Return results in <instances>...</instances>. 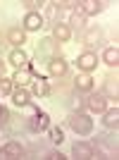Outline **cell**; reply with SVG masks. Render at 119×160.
<instances>
[{
	"label": "cell",
	"mask_w": 119,
	"mask_h": 160,
	"mask_svg": "<svg viewBox=\"0 0 119 160\" xmlns=\"http://www.w3.org/2000/svg\"><path fill=\"white\" fill-rule=\"evenodd\" d=\"M10 96H12V103H14L17 108H26L29 103H31V93H29L24 86L12 88V93H10Z\"/></svg>",
	"instance_id": "obj_13"
},
{
	"label": "cell",
	"mask_w": 119,
	"mask_h": 160,
	"mask_svg": "<svg viewBox=\"0 0 119 160\" xmlns=\"http://www.w3.org/2000/svg\"><path fill=\"white\" fill-rule=\"evenodd\" d=\"M31 93L33 96H45L48 93V81L43 79V77H33V84H31Z\"/></svg>",
	"instance_id": "obj_19"
},
{
	"label": "cell",
	"mask_w": 119,
	"mask_h": 160,
	"mask_svg": "<svg viewBox=\"0 0 119 160\" xmlns=\"http://www.w3.org/2000/svg\"><path fill=\"white\" fill-rule=\"evenodd\" d=\"M2 74H5V62L0 60V77H2Z\"/></svg>",
	"instance_id": "obj_26"
},
{
	"label": "cell",
	"mask_w": 119,
	"mask_h": 160,
	"mask_svg": "<svg viewBox=\"0 0 119 160\" xmlns=\"http://www.w3.org/2000/svg\"><path fill=\"white\" fill-rule=\"evenodd\" d=\"M86 108L91 112H105L107 110V98L102 93H91L86 98Z\"/></svg>",
	"instance_id": "obj_6"
},
{
	"label": "cell",
	"mask_w": 119,
	"mask_h": 160,
	"mask_svg": "<svg viewBox=\"0 0 119 160\" xmlns=\"http://www.w3.org/2000/svg\"><path fill=\"white\" fill-rule=\"evenodd\" d=\"M67 69H69V65H67L64 58H50V62H48V74L50 77H64Z\"/></svg>",
	"instance_id": "obj_8"
},
{
	"label": "cell",
	"mask_w": 119,
	"mask_h": 160,
	"mask_svg": "<svg viewBox=\"0 0 119 160\" xmlns=\"http://www.w3.org/2000/svg\"><path fill=\"white\" fill-rule=\"evenodd\" d=\"M67 124L79 136H88L93 132V120H91V115H86V112H72L69 120H67Z\"/></svg>",
	"instance_id": "obj_1"
},
{
	"label": "cell",
	"mask_w": 119,
	"mask_h": 160,
	"mask_svg": "<svg viewBox=\"0 0 119 160\" xmlns=\"http://www.w3.org/2000/svg\"><path fill=\"white\" fill-rule=\"evenodd\" d=\"M102 96H105L107 100L112 98L117 100L119 98V86H117V79H105V86H102Z\"/></svg>",
	"instance_id": "obj_18"
},
{
	"label": "cell",
	"mask_w": 119,
	"mask_h": 160,
	"mask_svg": "<svg viewBox=\"0 0 119 160\" xmlns=\"http://www.w3.org/2000/svg\"><path fill=\"white\" fill-rule=\"evenodd\" d=\"M24 155V146H21L19 141H7L5 146L0 148V158H21Z\"/></svg>",
	"instance_id": "obj_5"
},
{
	"label": "cell",
	"mask_w": 119,
	"mask_h": 160,
	"mask_svg": "<svg viewBox=\"0 0 119 160\" xmlns=\"http://www.w3.org/2000/svg\"><path fill=\"white\" fill-rule=\"evenodd\" d=\"M29 79H33L29 69H17V74L12 77V84H14V86H24V84H26Z\"/></svg>",
	"instance_id": "obj_20"
},
{
	"label": "cell",
	"mask_w": 119,
	"mask_h": 160,
	"mask_svg": "<svg viewBox=\"0 0 119 160\" xmlns=\"http://www.w3.org/2000/svg\"><path fill=\"white\" fill-rule=\"evenodd\" d=\"M74 88H76V91H83V93H91V91H93V77H91V72L76 74V79H74Z\"/></svg>",
	"instance_id": "obj_12"
},
{
	"label": "cell",
	"mask_w": 119,
	"mask_h": 160,
	"mask_svg": "<svg viewBox=\"0 0 119 160\" xmlns=\"http://www.w3.org/2000/svg\"><path fill=\"white\" fill-rule=\"evenodd\" d=\"M48 127H50V117H48L45 112H36L31 120H29V129H31L33 134H40L43 129H48Z\"/></svg>",
	"instance_id": "obj_7"
},
{
	"label": "cell",
	"mask_w": 119,
	"mask_h": 160,
	"mask_svg": "<svg viewBox=\"0 0 119 160\" xmlns=\"http://www.w3.org/2000/svg\"><path fill=\"white\" fill-rule=\"evenodd\" d=\"M72 155L76 160H91L93 155H95V148H93V143H88V141H76L72 146Z\"/></svg>",
	"instance_id": "obj_2"
},
{
	"label": "cell",
	"mask_w": 119,
	"mask_h": 160,
	"mask_svg": "<svg viewBox=\"0 0 119 160\" xmlns=\"http://www.w3.org/2000/svg\"><path fill=\"white\" fill-rule=\"evenodd\" d=\"M7 120H10V115H7V110H5V108L0 105V124H5Z\"/></svg>",
	"instance_id": "obj_24"
},
{
	"label": "cell",
	"mask_w": 119,
	"mask_h": 160,
	"mask_svg": "<svg viewBox=\"0 0 119 160\" xmlns=\"http://www.w3.org/2000/svg\"><path fill=\"white\" fill-rule=\"evenodd\" d=\"M24 5H26L31 12H36V7H43L45 2H43V0H29V2H24Z\"/></svg>",
	"instance_id": "obj_23"
},
{
	"label": "cell",
	"mask_w": 119,
	"mask_h": 160,
	"mask_svg": "<svg viewBox=\"0 0 119 160\" xmlns=\"http://www.w3.org/2000/svg\"><path fill=\"white\" fill-rule=\"evenodd\" d=\"M83 43H86L88 48H95L98 43H102V29L100 27H88L86 31H83Z\"/></svg>",
	"instance_id": "obj_11"
},
{
	"label": "cell",
	"mask_w": 119,
	"mask_h": 160,
	"mask_svg": "<svg viewBox=\"0 0 119 160\" xmlns=\"http://www.w3.org/2000/svg\"><path fill=\"white\" fill-rule=\"evenodd\" d=\"M76 67H79L81 72H93V69L98 67V55L93 53V50L81 53L79 58H76Z\"/></svg>",
	"instance_id": "obj_3"
},
{
	"label": "cell",
	"mask_w": 119,
	"mask_h": 160,
	"mask_svg": "<svg viewBox=\"0 0 119 160\" xmlns=\"http://www.w3.org/2000/svg\"><path fill=\"white\" fill-rule=\"evenodd\" d=\"M43 27H45V22H43V17L38 12H26V17H24V31H40Z\"/></svg>",
	"instance_id": "obj_10"
},
{
	"label": "cell",
	"mask_w": 119,
	"mask_h": 160,
	"mask_svg": "<svg viewBox=\"0 0 119 160\" xmlns=\"http://www.w3.org/2000/svg\"><path fill=\"white\" fill-rule=\"evenodd\" d=\"M102 124H105L107 129H114V132H117V127H119V108L117 105L107 108L105 112H102Z\"/></svg>",
	"instance_id": "obj_15"
},
{
	"label": "cell",
	"mask_w": 119,
	"mask_h": 160,
	"mask_svg": "<svg viewBox=\"0 0 119 160\" xmlns=\"http://www.w3.org/2000/svg\"><path fill=\"white\" fill-rule=\"evenodd\" d=\"M102 62H105L107 67H117L119 65V50H117V46H110V48L102 50Z\"/></svg>",
	"instance_id": "obj_17"
},
{
	"label": "cell",
	"mask_w": 119,
	"mask_h": 160,
	"mask_svg": "<svg viewBox=\"0 0 119 160\" xmlns=\"http://www.w3.org/2000/svg\"><path fill=\"white\" fill-rule=\"evenodd\" d=\"M48 158H53V160H67L64 155L60 153V151H53V153H48Z\"/></svg>",
	"instance_id": "obj_25"
},
{
	"label": "cell",
	"mask_w": 119,
	"mask_h": 160,
	"mask_svg": "<svg viewBox=\"0 0 119 160\" xmlns=\"http://www.w3.org/2000/svg\"><path fill=\"white\" fill-rule=\"evenodd\" d=\"M105 5L107 2H102V0H86V2H81V12H83V17H93V14L102 12Z\"/></svg>",
	"instance_id": "obj_14"
},
{
	"label": "cell",
	"mask_w": 119,
	"mask_h": 160,
	"mask_svg": "<svg viewBox=\"0 0 119 160\" xmlns=\"http://www.w3.org/2000/svg\"><path fill=\"white\" fill-rule=\"evenodd\" d=\"M12 88H14L12 79H5V77H0V96H10V93H12Z\"/></svg>",
	"instance_id": "obj_22"
},
{
	"label": "cell",
	"mask_w": 119,
	"mask_h": 160,
	"mask_svg": "<svg viewBox=\"0 0 119 160\" xmlns=\"http://www.w3.org/2000/svg\"><path fill=\"white\" fill-rule=\"evenodd\" d=\"M7 60L12 62V65L17 67V69H29V55L24 53L21 48H12V50H10V58H7Z\"/></svg>",
	"instance_id": "obj_9"
},
{
	"label": "cell",
	"mask_w": 119,
	"mask_h": 160,
	"mask_svg": "<svg viewBox=\"0 0 119 160\" xmlns=\"http://www.w3.org/2000/svg\"><path fill=\"white\" fill-rule=\"evenodd\" d=\"M7 41H10L14 48H21V43H26V31H24V29H19V27L7 29Z\"/></svg>",
	"instance_id": "obj_16"
},
{
	"label": "cell",
	"mask_w": 119,
	"mask_h": 160,
	"mask_svg": "<svg viewBox=\"0 0 119 160\" xmlns=\"http://www.w3.org/2000/svg\"><path fill=\"white\" fill-rule=\"evenodd\" d=\"M48 134H50V141H53V143H57V146L64 141V132H62L60 127H48Z\"/></svg>",
	"instance_id": "obj_21"
},
{
	"label": "cell",
	"mask_w": 119,
	"mask_h": 160,
	"mask_svg": "<svg viewBox=\"0 0 119 160\" xmlns=\"http://www.w3.org/2000/svg\"><path fill=\"white\" fill-rule=\"evenodd\" d=\"M53 41L57 43H69L72 41V27L64 22H55L53 24Z\"/></svg>",
	"instance_id": "obj_4"
}]
</instances>
